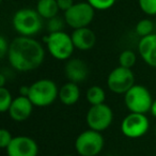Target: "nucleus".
<instances>
[{
    "instance_id": "1",
    "label": "nucleus",
    "mask_w": 156,
    "mask_h": 156,
    "mask_svg": "<svg viewBox=\"0 0 156 156\" xmlns=\"http://www.w3.org/2000/svg\"><path fill=\"white\" fill-rule=\"evenodd\" d=\"M8 58L11 66L18 72H30L43 63L45 50L33 37H17L10 43Z\"/></svg>"
},
{
    "instance_id": "2",
    "label": "nucleus",
    "mask_w": 156,
    "mask_h": 156,
    "mask_svg": "<svg viewBox=\"0 0 156 156\" xmlns=\"http://www.w3.org/2000/svg\"><path fill=\"white\" fill-rule=\"evenodd\" d=\"M13 28L20 37H32L43 28V18L37 10L23 8L15 12L12 18Z\"/></svg>"
},
{
    "instance_id": "3",
    "label": "nucleus",
    "mask_w": 156,
    "mask_h": 156,
    "mask_svg": "<svg viewBox=\"0 0 156 156\" xmlns=\"http://www.w3.org/2000/svg\"><path fill=\"white\" fill-rule=\"evenodd\" d=\"M28 98L35 107H47L59 98L58 86L50 79H40L30 86Z\"/></svg>"
},
{
    "instance_id": "4",
    "label": "nucleus",
    "mask_w": 156,
    "mask_h": 156,
    "mask_svg": "<svg viewBox=\"0 0 156 156\" xmlns=\"http://www.w3.org/2000/svg\"><path fill=\"white\" fill-rule=\"evenodd\" d=\"M45 44L48 52L57 60H69L71 59L75 46L72 41V37L64 31L56 33H48L45 37Z\"/></svg>"
},
{
    "instance_id": "5",
    "label": "nucleus",
    "mask_w": 156,
    "mask_h": 156,
    "mask_svg": "<svg viewBox=\"0 0 156 156\" xmlns=\"http://www.w3.org/2000/svg\"><path fill=\"white\" fill-rule=\"evenodd\" d=\"M124 103L129 112L145 115L151 110L153 98L147 88L141 85H135L124 94Z\"/></svg>"
},
{
    "instance_id": "6",
    "label": "nucleus",
    "mask_w": 156,
    "mask_h": 156,
    "mask_svg": "<svg viewBox=\"0 0 156 156\" xmlns=\"http://www.w3.org/2000/svg\"><path fill=\"white\" fill-rule=\"evenodd\" d=\"M105 140L100 132L87 129L78 135L75 140V150L80 156H98L103 151Z\"/></svg>"
},
{
    "instance_id": "7",
    "label": "nucleus",
    "mask_w": 156,
    "mask_h": 156,
    "mask_svg": "<svg viewBox=\"0 0 156 156\" xmlns=\"http://www.w3.org/2000/svg\"><path fill=\"white\" fill-rule=\"evenodd\" d=\"M94 14L95 10L89 2H78L64 12V20L66 25L75 30L89 26L94 20Z\"/></svg>"
},
{
    "instance_id": "8",
    "label": "nucleus",
    "mask_w": 156,
    "mask_h": 156,
    "mask_svg": "<svg viewBox=\"0 0 156 156\" xmlns=\"http://www.w3.org/2000/svg\"><path fill=\"white\" fill-rule=\"evenodd\" d=\"M135 86V75L130 69L118 66L109 73L107 87L115 94H125Z\"/></svg>"
},
{
    "instance_id": "9",
    "label": "nucleus",
    "mask_w": 156,
    "mask_h": 156,
    "mask_svg": "<svg viewBox=\"0 0 156 156\" xmlns=\"http://www.w3.org/2000/svg\"><path fill=\"white\" fill-rule=\"evenodd\" d=\"M86 121L90 129L102 133L111 125L113 121V112L105 103L91 106L87 112Z\"/></svg>"
},
{
    "instance_id": "10",
    "label": "nucleus",
    "mask_w": 156,
    "mask_h": 156,
    "mask_svg": "<svg viewBox=\"0 0 156 156\" xmlns=\"http://www.w3.org/2000/svg\"><path fill=\"white\" fill-rule=\"evenodd\" d=\"M150 128V121L142 113L129 112L121 123V132L125 137L137 139L143 137Z\"/></svg>"
},
{
    "instance_id": "11",
    "label": "nucleus",
    "mask_w": 156,
    "mask_h": 156,
    "mask_svg": "<svg viewBox=\"0 0 156 156\" xmlns=\"http://www.w3.org/2000/svg\"><path fill=\"white\" fill-rule=\"evenodd\" d=\"M5 151L8 156H37L39 145L31 137L17 136L14 137Z\"/></svg>"
},
{
    "instance_id": "12",
    "label": "nucleus",
    "mask_w": 156,
    "mask_h": 156,
    "mask_svg": "<svg viewBox=\"0 0 156 156\" xmlns=\"http://www.w3.org/2000/svg\"><path fill=\"white\" fill-rule=\"evenodd\" d=\"M65 77L69 81L74 83H79L85 81L89 76L88 64L81 59L71 58L66 61L64 66Z\"/></svg>"
},
{
    "instance_id": "13",
    "label": "nucleus",
    "mask_w": 156,
    "mask_h": 156,
    "mask_svg": "<svg viewBox=\"0 0 156 156\" xmlns=\"http://www.w3.org/2000/svg\"><path fill=\"white\" fill-rule=\"evenodd\" d=\"M33 106L28 96L15 98L12 102V105L9 109V115L11 119L15 122H24L31 115L33 110Z\"/></svg>"
},
{
    "instance_id": "14",
    "label": "nucleus",
    "mask_w": 156,
    "mask_h": 156,
    "mask_svg": "<svg viewBox=\"0 0 156 156\" xmlns=\"http://www.w3.org/2000/svg\"><path fill=\"white\" fill-rule=\"evenodd\" d=\"M138 52L149 66L156 67V33L141 37L138 42Z\"/></svg>"
},
{
    "instance_id": "15",
    "label": "nucleus",
    "mask_w": 156,
    "mask_h": 156,
    "mask_svg": "<svg viewBox=\"0 0 156 156\" xmlns=\"http://www.w3.org/2000/svg\"><path fill=\"white\" fill-rule=\"evenodd\" d=\"M71 37L75 48H77L78 50H81V51L90 50L94 47L96 43L95 33L89 27L75 29L71 34Z\"/></svg>"
},
{
    "instance_id": "16",
    "label": "nucleus",
    "mask_w": 156,
    "mask_h": 156,
    "mask_svg": "<svg viewBox=\"0 0 156 156\" xmlns=\"http://www.w3.org/2000/svg\"><path fill=\"white\" fill-rule=\"evenodd\" d=\"M79 98H80V89L77 83L69 81L64 83L59 90V98L61 103L66 106L75 105L79 101Z\"/></svg>"
},
{
    "instance_id": "17",
    "label": "nucleus",
    "mask_w": 156,
    "mask_h": 156,
    "mask_svg": "<svg viewBox=\"0 0 156 156\" xmlns=\"http://www.w3.org/2000/svg\"><path fill=\"white\" fill-rule=\"evenodd\" d=\"M35 10L43 20H47L52 17H56L58 15V12L60 11L57 0H39Z\"/></svg>"
},
{
    "instance_id": "18",
    "label": "nucleus",
    "mask_w": 156,
    "mask_h": 156,
    "mask_svg": "<svg viewBox=\"0 0 156 156\" xmlns=\"http://www.w3.org/2000/svg\"><path fill=\"white\" fill-rule=\"evenodd\" d=\"M105 98H106V93L104 89L100 86H92L88 89L87 100L91 104V106L104 104Z\"/></svg>"
},
{
    "instance_id": "19",
    "label": "nucleus",
    "mask_w": 156,
    "mask_h": 156,
    "mask_svg": "<svg viewBox=\"0 0 156 156\" xmlns=\"http://www.w3.org/2000/svg\"><path fill=\"white\" fill-rule=\"evenodd\" d=\"M154 31V24L149 18H143L139 20L136 25V32L140 37H144L147 35L153 34Z\"/></svg>"
},
{
    "instance_id": "20",
    "label": "nucleus",
    "mask_w": 156,
    "mask_h": 156,
    "mask_svg": "<svg viewBox=\"0 0 156 156\" xmlns=\"http://www.w3.org/2000/svg\"><path fill=\"white\" fill-rule=\"evenodd\" d=\"M137 56L133 50H123L119 56V64L120 66L130 69L136 64Z\"/></svg>"
},
{
    "instance_id": "21",
    "label": "nucleus",
    "mask_w": 156,
    "mask_h": 156,
    "mask_svg": "<svg viewBox=\"0 0 156 156\" xmlns=\"http://www.w3.org/2000/svg\"><path fill=\"white\" fill-rule=\"evenodd\" d=\"M14 98H12L11 92L7 88H0V111L7 112L9 111Z\"/></svg>"
},
{
    "instance_id": "22",
    "label": "nucleus",
    "mask_w": 156,
    "mask_h": 156,
    "mask_svg": "<svg viewBox=\"0 0 156 156\" xmlns=\"http://www.w3.org/2000/svg\"><path fill=\"white\" fill-rule=\"evenodd\" d=\"M65 20L64 18H61L59 16L56 17H52L50 20H47V24H46V29H47L48 33H56L63 31V28L65 26Z\"/></svg>"
},
{
    "instance_id": "23",
    "label": "nucleus",
    "mask_w": 156,
    "mask_h": 156,
    "mask_svg": "<svg viewBox=\"0 0 156 156\" xmlns=\"http://www.w3.org/2000/svg\"><path fill=\"white\" fill-rule=\"evenodd\" d=\"M140 10L150 16L156 15V0H138Z\"/></svg>"
},
{
    "instance_id": "24",
    "label": "nucleus",
    "mask_w": 156,
    "mask_h": 156,
    "mask_svg": "<svg viewBox=\"0 0 156 156\" xmlns=\"http://www.w3.org/2000/svg\"><path fill=\"white\" fill-rule=\"evenodd\" d=\"M87 2L90 3L94 10H98V11H106L112 8L115 3L117 2V0H88Z\"/></svg>"
},
{
    "instance_id": "25",
    "label": "nucleus",
    "mask_w": 156,
    "mask_h": 156,
    "mask_svg": "<svg viewBox=\"0 0 156 156\" xmlns=\"http://www.w3.org/2000/svg\"><path fill=\"white\" fill-rule=\"evenodd\" d=\"M14 137H12L11 133L5 128L0 129V147L2 149H7L10 145V143L12 142Z\"/></svg>"
},
{
    "instance_id": "26",
    "label": "nucleus",
    "mask_w": 156,
    "mask_h": 156,
    "mask_svg": "<svg viewBox=\"0 0 156 156\" xmlns=\"http://www.w3.org/2000/svg\"><path fill=\"white\" fill-rule=\"evenodd\" d=\"M10 48V43L7 41L5 37H0V58L3 59L5 56H8Z\"/></svg>"
},
{
    "instance_id": "27",
    "label": "nucleus",
    "mask_w": 156,
    "mask_h": 156,
    "mask_svg": "<svg viewBox=\"0 0 156 156\" xmlns=\"http://www.w3.org/2000/svg\"><path fill=\"white\" fill-rule=\"evenodd\" d=\"M57 3H58L59 10L63 12H66L67 10L71 9L75 5L73 0H57Z\"/></svg>"
},
{
    "instance_id": "28",
    "label": "nucleus",
    "mask_w": 156,
    "mask_h": 156,
    "mask_svg": "<svg viewBox=\"0 0 156 156\" xmlns=\"http://www.w3.org/2000/svg\"><path fill=\"white\" fill-rule=\"evenodd\" d=\"M29 92H30V86L27 87V86H22L20 89V93L22 96H28Z\"/></svg>"
},
{
    "instance_id": "29",
    "label": "nucleus",
    "mask_w": 156,
    "mask_h": 156,
    "mask_svg": "<svg viewBox=\"0 0 156 156\" xmlns=\"http://www.w3.org/2000/svg\"><path fill=\"white\" fill-rule=\"evenodd\" d=\"M151 115H153L154 118H156V100L153 101V104H152V107H151V110H150Z\"/></svg>"
},
{
    "instance_id": "30",
    "label": "nucleus",
    "mask_w": 156,
    "mask_h": 156,
    "mask_svg": "<svg viewBox=\"0 0 156 156\" xmlns=\"http://www.w3.org/2000/svg\"><path fill=\"white\" fill-rule=\"evenodd\" d=\"M5 85V74H0V88H3Z\"/></svg>"
},
{
    "instance_id": "31",
    "label": "nucleus",
    "mask_w": 156,
    "mask_h": 156,
    "mask_svg": "<svg viewBox=\"0 0 156 156\" xmlns=\"http://www.w3.org/2000/svg\"><path fill=\"white\" fill-rule=\"evenodd\" d=\"M63 156H75V155H69V154H67V155H63Z\"/></svg>"
},
{
    "instance_id": "32",
    "label": "nucleus",
    "mask_w": 156,
    "mask_h": 156,
    "mask_svg": "<svg viewBox=\"0 0 156 156\" xmlns=\"http://www.w3.org/2000/svg\"><path fill=\"white\" fill-rule=\"evenodd\" d=\"M155 136H156V125H155Z\"/></svg>"
},
{
    "instance_id": "33",
    "label": "nucleus",
    "mask_w": 156,
    "mask_h": 156,
    "mask_svg": "<svg viewBox=\"0 0 156 156\" xmlns=\"http://www.w3.org/2000/svg\"><path fill=\"white\" fill-rule=\"evenodd\" d=\"M108 156H111V155H108Z\"/></svg>"
}]
</instances>
